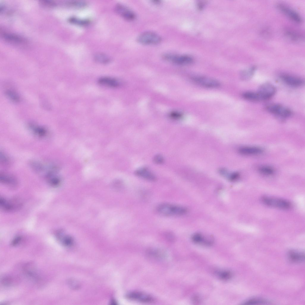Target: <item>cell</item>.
<instances>
[{
	"label": "cell",
	"mask_w": 305,
	"mask_h": 305,
	"mask_svg": "<svg viewBox=\"0 0 305 305\" xmlns=\"http://www.w3.org/2000/svg\"><path fill=\"white\" fill-rule=\"evenodd\" d=\"M242 97L245 99L251 101H259L258 97L256 92L246 91L242 94Z\"/></svg>",
	"instance_id": "24"
},
{
	"label": "cell",
	"mask_w": 305,
	"mask_h": 305,
	"mask_svg": "<svg viewBox=\"0 0 305 305\" xmlns=\"http://www.w3.org/2000/svg\"><path fill=\"white\" fill-rule=\"evenodd\" d=\"M195 83L204 87L216 88L219 87L221 84L218 80L211 78L202 76H195L192 77Z\"/></svg>",
	"instance_id": "6"
},
{
	"label": "cell",
	"mask_w": 305,
	"mask_h": 305,
	"mask_svg": "<svg viewBox=\"0 0 305 305\" xmlns=\"http://www.w3.org/2000/svg\"><path fill=\"white\" fill-rule=\"evenodd\" d=\"M21 239V238L20 236H18L16 237L12 242V245L15 246L17 245L20 242Z\"/></svg>",
	"instance_id": "35"
},
{
	"label": "cell",
	"mask_w": 305,
	"mask_h": 305,
	"mask_svg": "<svg viewBox=\"0 0 305 305\" xmlns=\"http://www.w3.org/2000/svg\"><path fill=\"white\" fill-rule=\"evenodd\" d=\"M116 12L124 19L129 21L134 20L136 15L134 13L125 6L118 4L115 7Z\"/></svg>",
	"instance_id": "8"
},
{
	"label": "cell",
	"mask_w": 305,
	"mask_h": 305,
	"mask_svg": "<svg viewBox=\"0 0 305 305\" xmlns=\"http://www.w3.org/2000/svg\"><path fill=\"white\" fill-rule=\"evenodd\" d=\"M171 117L174 119H179L181 117L182 114L177 112H173L170 114Z\"/></svg>",
	"instance_id": "32"
},
{
	"label": "cell",
	"mask_w": 305,
	"mask_h": 305,
	"mask_svg": "<svg viewBox=\"0 0 305 305\" xmlns=\"http://www.w3.org/2000/svg\"><path fill=\"white\" fill-rule=\"evenodd\" d=\"M192 240L195 243H203L208 245H211L212 242V239L206 238L202 234L198 233L192 235Z\"/></svg>",
	"instance_id": "19"
},
{
	"label": "cell",
	"mask_w": 305,
	"mask_h": 305,
	"mask_svg": "<svg viewBox=\"0 0 305 305\" xmlns=\"http://www.w3.org/2000/svg\"><path fill=\"white\" fill-rule=\"evenodd\" d=\"M29 128L33 133L37 136L43 138L46 136L47 131L44 128L33 125H29Z\"/></svg>",
	"instance_id": "18"
},
{
	"label": "cell",
	"mask_w": 305,
	"mask_h": 305,
	"mask_svg": "<svg viewBox=\"0 0 305 305\" xmlns=\"http://www.w3.org/2000/svg\"><path fill=\"white\" fill-rule=\"evenodd\" d=\"M259 171L261 173L266 175H271L274 172V169L272 167L267 166L260 167L259 169Z\"/></svg>",
	"instance_id": "25"
},
{
	"label": "cell",
	"mask_w": 305,
	"mask_h": 305,
	"mask_svg": "<svg viewBox=\"0 0 305 305\" xmlns=\"http://www.w3.org/2000/svg\"><path fill=\"white\" fill-rule=\"evenodd\" d=\"M67 5L76 8H82L85 6L86 3L81 1H74L68 2Z\"/></svg>",
	"instance_id": "28"
},
{
	"label": "cell",
	"mask_w": 305,
	"mask_h": 305,
	"mask_svg": "<svg viewBox=\"0 0 305 305\" xmlns=\"http://www.w3.org/2000/svg\"><path fill=\"white\" fill-rule=\"evenodd\" d=\"M98 83L102 85L112 88L118 87L120 85V82L116 79L107 77L100 78Z\"/></svg>",
	"instance_id": "13"
},
{
	"label": "cell",
	"mask_w": 305,
	"mask_h": 305,
	"mask_svg": "<svg viewBox=\"0 0 305 305\" xmlns=\"http://www.w3.org/2000/svg\"><path fill=\"white\" fill-rule=\"evenodd\" d=\"M256 67H252L242 71L241 74V77L243 80L250 79L253 75L256 70Z\"/></svg>",
	"instance_id": "22"
},
{
	"label": "cell",
	"mask_w": 305,
	"mask_h": 305,
	"mask_svg": "<svg viewBox=\"0 0 305 305\" xmlns=\"http://www.w3.org/2000/svg\"><path fill=\"white\" fill-rule=\"evenodd\" d=\"M261 200L267 206L281 209H288L291 206L290 203L289 201L281 198L264 196L261 198Z\"/></svg>",
	"instance_id": "3"
},
{
	"label": "cell",
	"mask_w": 305,
	"mask_h": 305,
	"mask_svg": "<svg viewBox=\"0 0 305 305\" xmlns=\"http://www.w3.org/2000/svg\"><path fill=\"white\" fill-rule=\"evenodd\" d=\"M220 276L222 279L227 280L230 278L231 275L229 272L225 271L221 273L220 274Z\"/></svg>",
	"instance_id": "30"
},
{
	"label": "cell",
	"mask_w": 305,
	"mask_h": 305,
	"mask_svg": "<svg viewBox=\"0 0 305 305\" xmlns=\"http://www.w3.org/2000/svg\"><path fill=\"white\" fill-rule=\"evenodd\" d=\"M4 38L6 41L15 43H24L26 41L21 36L13 34L5 33L3 35Z\"/></svg>",
	"instance_id": "17"
},
{
	"label": "cell",
	"mask_w": 305,
	"mask_h": 305,
	"mask_svg": "<svg viewBox=\"0 0 305 305\" xmlns=\"http://www.w3.org/2000/svg\"><path fill=\"white\" fill-rule=\"evenodd\" d=\"M0 180L2 183L11 187H15L18 184V181L14 177L5 173H0Z\"/></svg>",
	"instance_id": "14"
},
{
	"label": "cell",
	"mask_w": 305,
	"mask_h": 305,
	"mask_svg": "<svg viewBox=\"0 0 305 305\" xmlns=\"http://www.w3.org/2000/svg\"><path fill=\"white\" fill-rule=\"evenodd\" d=\"M94 60L97 62L102 64H107L111 60L110 57L107 55L102 53H98L94 56Z\"/></svg>",
	"instance_id": "21"
},
{
	"label": "cell",
	"mask_w": 305,
	"mask_h": 305,
	"mask_svg": "<svg viewBox=\"0 0 305 305\" xmlns=\"http://www.w3.org/2000/svg\"><path fill=\"white\" fill-rule=\"evenodd\" d=\"M137 41L144 45L158 44L161 41V37L156 33L151 31H146L140 34L137 38Z\"/></svg>",
	"instance_id": "2"
},
{
	"label": "cell",
	"mask_w": 305,
	"mask_h": 305,
	"mask_svg": "<svg viewBox=\"0 0 305 305\" xmlns=\"http://www.w3.org/2000/svg\"><path fill=\"white\" fill-rule=\"evenodd\" d=\"M277 7L279 10L294 21L297 23L302 22L301 16L292 9L282 4H278Z\"/></svg>",
	"instance_id": "9"
},
{
	"label": "cell",
	"mask_w": 305,
	"mask_h": 305,
	"mask_svg": "<svg viewBox=\"0 0 305 305\" xmlns=\"http://www.w3.org/2000/svg\"><path fill=\"white\" fill-rule=\"evenodd\" d=\"M266 109L270 113L282 119L288 118L292 114V111L290 109L279 104L269 105Z\"/></svg>",
	"instance_id": "4"
},
{
	"label": "cell",
	"mask_w": 305,
	"mask_h": 305,
	"mask_svg": "<svg viewBox=\"0 0 305 305\" xmlns=\"http://www.w3.org/2000/svg\"><path fill=\"white\" fill-rule=\"evenodd\" d=\"M164 59L173 63L180 65H187L191 64L193 60L190 57L185 55H178L171 53L163 55Z\"/></svg>",
	"instance_id": "7"
},
{
	"label": "cell",
	"mask_w": 305,
	"mask_h": 305,
	"mask_svg": "<svg viewBox=\"0 0 305 305\" xmlns=\"http://www.w3.org/2000/svg\"><path fill=\"white\" fill-rule=\"evenodd\" d=\"M153 1L154 2V3L155 4H158L160 2V1L159 0H154Z\"/></svg>",
	"instance_id": "36"
},
{
	"label": "cell",
	"mask_w": 305,
	"mask_h": 305,
	"mask_svg": "<svg viewBox=\"0 0 305 305\" xmlns=\"http://www.w3.org/2000/svg\"><path fill=\"white\" fill-rule=\"evenodd\" d=\"M239 177V174L237 172H234L231 174L229 176V179L231 181H234L237 180Z\"/></svg>",
	"instance_id": "34"
},
{
	"label": "cell",
	"mask_w": 305,
	"mask_h": 305,
	"mask_svg": "<svg viewBox=\"0 0 305 305\" xmlns=\"http://www.w3.org/2000/svg\"><path fill=\"white\" fill-rule=\"evenodd\" d=\"M69 21L71 23L81 26L86 25L89 23V21L88 20L80 19L74 17L70 18Z\"/></svg>",
	"instance_id": "26"
},
{
	"label": "cell",
	"mask_w": 305,
	"mask_h": 305,
	"mask_svg": "<svg viewBox=\"0 0 305 305\" xmlns=\"http://www.w3.org/2000/svg\"><path fill=\"white\" fill-rule=\"evenodd\" d=\"M158 213L164 216H182L187 211L184 207L167 203L159 205L157 208Z\"/></svg>",
	"instance_id": "1"
},
{
	"label": "cell",
	"mask_w": 305,
	"mask_h": 305,
	"mask_svg": "<svg viewBox=\"0 0 305 305\" xmlns=\"http://www.w3.org/2000/svg\"><path fill=\"white\" fill-rule=\"evenodd\" d=\"M13 203L1 197L0 198V206L3 210L10 211L14 209L15 206Z\"/></svg>",
	"instance_id": "20"
},
{
	"label": "cell",
	"mask_w": 305,
	"mask_h": 305,
	"mask_svg": "<svg viewBox=\"0 0 305 305\" xmlns=\"http://www.w3.org/2000/svg\"><path fill=\"white\" fill-rule=\"evenodd\" d=\"M7 94L8 97H10L14 101H18V97L14 93L9 91L7 92Z\"/></svg>",
	"instance_id": "33"
},
{
	"label": "cell",
	"mask_w": 305,
	"mask_h": 305,
	"mask_svg": "<svg viewBox=\"0 0 305 305\" xmlns=\"http://www.w3.org/2000/svg\"><path fill=\"white\" fill-rule=\"evenodd\" d=\"M239 152L241 154L246 155H256L259 154L263 152L260 147L256 146H243L240 147Z\"/></svg>",
	"instance_id": "12"
},
{
	"label": "cell",
	"mask_w": 305,
	"mask_h": 305,
	"mask_svg": "<svg viewBox=\"0 0 305 305\" xmlns=\"http://www.w3.org/2000/svg\"><path fill=\"white\" fill-rule=\"evenodd\" d=\"M135 174L138 176L148 180L153 181L156 179L153 174L146 168H141L138 169L135 172Z\"/></svg>",
	"instance_id": "15"
},
{
	"label": "cell",
	"mask_w": 305,
	"mask_h": 305,
	"mask_svg": "<svg viewBox=\"0 0 305 305\" xmlns=\"http://www.w3.org/2000/svg\"><path fill=\"white\" fill-rule=\"evenodd\" d=\"M153 161L155 163L158 164H162L164 161L162 156L160 155H157L154 158Z\"/></svg>",
	"instance_id": "31"
},
{
	"label": "cell",
	"mask_w": 305,
	"mask_h": 305,
	"mask_svg": "<svg viewBox=\"0 0 305 305\" xmlns=\"http://www.w3.org/2000/svg\"><path fill=\"white\" fill-rule=\"evenodd\" d=\"M1 162L3 164L7 165L10 163L9 158L3 152H1L0 153Z\"/></svg>",
	"instance_id": "29"
},
{
	"label": "cell",
	"mask_w": 305,
	"mask_h": 305,
	"mask_svg": "<svg viewBox=\"0 0 305 305\" xmlns=\"http://www.w3.org/2000/svg\"><path fill=\"white\" fill-rule=\"evenodd\" d=\"M269 301L261 298H254L249 299L244 303L245 305H256L267 304Z\"/></svg>",
	"instance_id": "23"
},
{
	"label": "cell",
	"mask_w": 305,
	"mask_h": 305,
	"mask_svg": "<svg viewBox=\"0 0 305 305\" xmlns=\"http://www.w3.org/2000/svg\"><path fill=\"white\" fill-rule=\"evenodd\" d=\"M286 35L289 38L294 41H298L301 38V36L299 34L290 30H287L286 31Z\"/></svg>",
	"instance_id": "27"
},
{
	"label": "cell",
	"mask_w": 305,
	"mask_h": 305,
	"mask_svg": "<svg viewBox=\"0 0 305 305\" xmlns=\"http://www.w3.org/2000/svg\"><path fill=\"white\" fill-rule=\"evenodd\" d=\"M289 259L294 262H300L304 259V254L302 252L295 250H290L288 253Z\"/></svg>",
	"instance_id": "16"
},
{
	"label": "cell",
	"mask_w": 305,
	"mask_h": 305,
	"mask_svg": "<svg viewBox=\"0 0 305 305\" xmlns=\"http://www.w3.org/2000/svg\"><path fill=\"white\" fill-rule=\"evenodd\" d=\"M276 91V88L273 85L266 83L262 85L256 93L259 101L266 100L272 97Z\"/></svg>",
	"instance_id": "5"
},
{
	"label": "cell",
	"mask_w": 305,
	"mask_h": 305,
	"mask_svg": "<svg viewBox=\"0 0 305 305\" xmlns=\"http://www.w3.org/2000/svg\"><path fill=\"white\" fill-rule=\"evenodd\" d=\"M280 78L286 84L292 87H300L304 83L303 80L301 78L287 74L281 75Z\"/></svg>",
	"instance_id": "11"
},
{
	"label": "cell",
	"mask_w": 305,
	"mask_h": 305,
	"mask_svg": "<svg viewBox=\"0 0 305 305\" xmlns=\"http://www.w3.org/2000/svg\"><path fill=\"white\" fill-rule=\"evenodd\" d=\"M127 296L130 300L144 303H150L154 301L153 298L150 295L139 292H131Z\"/></svg>",
	"instance_id": "10"
}]
</instances>
